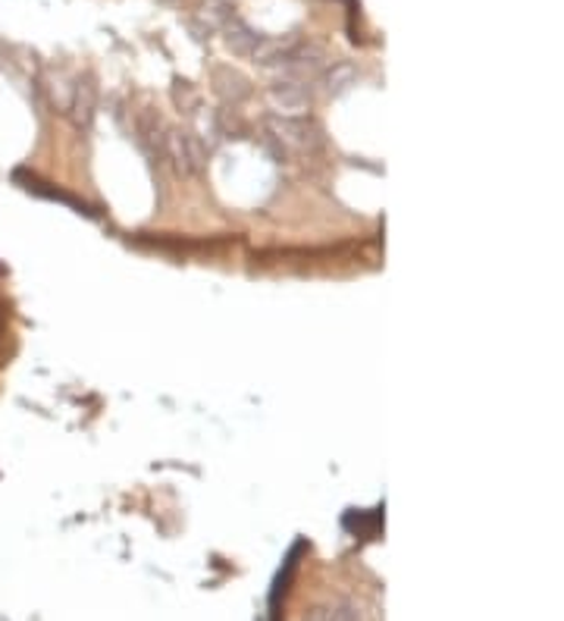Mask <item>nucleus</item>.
<instances>
[{
    "instance_id": "1",
    "label": "nucleus",
    "mask_w": 564,
    "mask_h": 621,
    "mask_svg": "<svg viewBox=\"0 0 564 621\" xmlns=\"http://www.w3.org/2000/svg\"><path fill=\"white\" fill-rule=\"evenodd\" d=\"M267 133L292 155H314L324 148V129L307 116H280L277 113L267 120Z\"/></svg>"
},
{
    "instance_id": "2",
    "label": "nucleus",
    "mask_w": 564,
    "mask_h": 621,
    "mask_svg": "<svg viewBox=\"0 0 564 621\" xmlns=\"http://www.w3.org/2000/svg\"><path fill=\"white\" fill-rule=\"evenodd\" d=\"M163 157L173 160L176 173H182V177H198L207 163V151H204L201 138L189 129H167Z\"/></svg>"
},
{
    "instance_id": "3",
    "label": "nucleus",
    "mask_w": 564,
    "mask_h": 621,
    "mask_svg": "<svg viewBox=\"0 0 564 621\" xmlns=\"http://www.w3.org/2000/svg\"><path fill=\"white\" fill-rule=\"evenodd\" d=\"M326 50L317 45H302L282 60V79H298V82H311V79H317L320 72L326 69Z\"/></svg>"
},
{
    "instance_id": "4",
    "label": "nucleus",
    "mask_w": 564,
    "mask_h": 621,
    "mask_svg": "<svg viewBox=\"0 0 564 621\" xmlns=\"http://www.w3.org/2000/svg\"><path fill=\"white\" fill-rule=\"evenodd\" d=\"M311 89L307 82H298V79H280L270 86V104L277 108L280 116H304V111L311 108Z\"/></svg>"
},
{
    "instance_id": "5",
    "label": "nucleus",
    "mask_w": 564,
    "mask_h": 621,
    "mask_svg": "<svg viewBox=\"0 0 564 621\" xmlns=\"http://www.w3.org/2000/svg\"><path fill=\"white\" fill-rule=\"evenodd\" d=\"M211 86H214V91H217L219 101H226V104H241L248 94H251V82L241 76L239 69L233 67H214V72H211Z\"/></svg>"
},
{
    "instance_id": "6",
    "label": "nucleus",
    "mask_w": 564,
    "mask_h": 621,
    "mask_svg": "<svg viewBox=\"0 0 564 621\" xmlns=\"http://www.w3.org/2000/svg\"><path fill=\"white\" fill-rule=\"evenodd\" d=\"M298 47L295 35H261L258 45L251 50V60L258 67H282V60Z\"/></svg>"
},
{
    "instance_id": "7",
    "label": "nucleus",
    "mask_w": 564,
    "mask_h": 621,
    "mask_svg": "<svg viewBox=\"0 0 564 621\" xmlns=\"http://www.w3.org/2000/svg\"><path fill=\"white\" fill-rule=\"evenodd\" d=\"M42 89L47 94V101L57 108L60 113L69 111V101H72V94H76V76L64 67H50L44 72L42 79Z\"/></svg>"
},
{
    "instance_id": "8",
    "label": "nucleus",
    "mask_w": 564,
    "mask_h": 621,
    "mask_svg": "<svg viewBox=\"0 0 564 621\" xmlns=\"http://www.w3.org/2000/svg\"><path fill=\"white\" fill-rule=\"evenodd\" d=\"M94 108H98V86H94V79H76V94H72V101H69V116H72V123L79 126V129H86L91 126V120H94Z\"/></svg>"
},
{
    "instance_id": "9",
    "label": "nucleus",
    "mask_w": 564,
    "mask_h": 621,
    "mask_svg": "<svg viewBox=\"0 0 564 621\" xmlns=\"http://www.w3.org/2000/svg\"><path fill=\"white\" fill-rule=\"evenodd\" d=\"M223 42H226V47L236 54V57H251V50H255V45H258V32L251 29V25L245 23V20H239L236 13L223 23Z\"/></svg>"
},
{
    "instance_id": "10",
    "label": "nucleus",
    "mask_w": 564,
    "mask_h": 621,
    "mask_svg": "<svg viewBox=\"0 0 564 621\" xmlns=\"http://www.w3.org/2000/svg\"><path fill=\"white\" fill-rule=\"evenodd\" d=\"M320 76H324L326 94H342V91H348L358 82V69H354V64H348V60L326 67Z\"/></svg>"
},
{
    "instance_id": "11",
    "label": "nucleus",
    "mask_w": 564,
    "mask_h": 621,
    "mask_svg": "<svg viewBox=\"0 0 564 621\" xmlns=\"http://www.w3.org/2000/svg\"><path fill=\"white\" fill-rule=\"evenodd\" d=\"M304 621H358V609L348 602H336V606H317L311 609Z\"/></svg>"
}]
</instances>
